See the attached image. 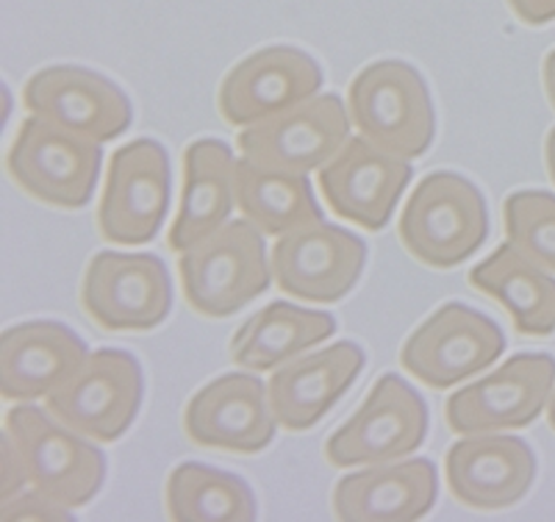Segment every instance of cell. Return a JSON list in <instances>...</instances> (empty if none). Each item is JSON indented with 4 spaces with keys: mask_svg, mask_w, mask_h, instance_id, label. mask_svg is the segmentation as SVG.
Masks as SVG:
<instances>
[{
    "mask_svg": "<svg viewBox=\"0 0 555 522\" xmlns=\"http://www.w3.org/2000/svg\"><path fill=\"white\" fill-rule=\"evenodd\" d=\"M183 297L197 315L225 320L272 283L264 233L250 220H231L178 256Z\"/></svg>",
    "mask_w": 555,
    "mask_h": 522,
    "instance_id": "6da1fadb",
    "label": "cell"
},
{
    "mask_svg": "<svg viewBox=\"0 0 555 522\" xmlns=\"http://www.w3.org/2000/svg\"><path fill=\"white\" fill-rule=\"evenodd\" d=\"M398 233L416 262L450 270L475 256L489 237L486 198L459 173H430L411 192Z\"/></svg>",
    "mask_w": 555,
    "mask_h": 522,
    "instance_id": "7a4b0ae2",
    "label": "cell"
},
{
    "mask_svg": "<svg viewBox=\"0 0 555 522\" xmlns=\"http://www.w3.org/2000/svg\"><path fill=\"white\" fill-rule=\"evenodd\" d=\"M350 120L361 137L400 158L425 156L436 137V112L423 73L400 59L366 64L347 89Z\"/></svg>",
    "mask_w": 555,
    "mask_h": 522,
    "instance_id": "3957f363",
    "label": "cell"
},
{
    "mask_svg": "<svg viewBox=\"0 0 555 522\" xmlns=\"http://www.w3.org/2000/svg\"><path fill=\"white\" fill-rule=\"evenodd\" d=\"M12 434L26 467L28 484L67 509L92 504L106 481V456L89 436L78 434L34 403L23 400L7 411Z\"/></svg>",
    "mask_w": 555,
    "mask_h": 522,
    "instance_id": "277c9868",
    "label": "cell"
},
{
    "mask_svg": "<svg viewBox=\"0 0 555 522\" xmlns=\"http://www.w3.org/2000/svg\"><path fill=\"white\" fill-rule=\"evenodd\" d=\"M103 151L98 142L28 117L7 153V170L26 195L56 208H83L95 195Z\"/></svg>",
    "mask_w": 555,
    "mask_h": 522,
    "instance_id": "5b68a950",
    "label": "cell"
},
{
    "mask_svg": "<svg viewBox=\"0 0 555 522\" xmlns=\"http://www.w3.org/2000/svg\"><path fill=\"white\" fill-rule=\"evenodd\" d=\"M428 434V403L405 381L386 372L359 409L325 442L334 467H370L400 461L420 450Z\"/></svg>",
    "mask_w": 555,
    "mask_h": 522,
    "instance_id": "8992f818",
    "label": "cell"
},
{
    "mask_svg": "<svg viewBox=\"0 0 555 522\" xmlns=\"http://www.w3.org/2000/svg\"><path fill=\"white\" fill-rule=\"evenodd\" d=\"M145 397V375L137 356L117 347H101L87 356L81 370L44 397L56 420L95 442H117Z\"/></svg>",
    "mask_w": 555,
    "mask_h": 522,
    "instance_id": "52a82bcc",
    "label": "cell"
},
{
    "mask_svg": "<svg viewBox=\"0 0 555 522\" xmlns=\"http://www.w3.org/2000/svg\"><path fill=\"white\" fill-rule=\"evenodd\" d=\"M170 156L156 139H133L108 158L106 187L98 208L101 237L114 245L156 240L170 208Z\"/></svg>",
    "mask_w": 555,
    "mask_h": 522,
    "instance_id": "ba28073f",
    "label": "cell"
},
{
    "mask_svg": "<svg viewBox=\"0 0 555 522\" xmlns=\"http://www.w3.org/2000/svg\"><path fill=\"white\" fill-rule=\"evenodd\" d=\"M503 351L505 334L492 317L464 303H444L405 340L400 365L430 390H453L492 367Z\"/></svg>",
    "mask_w": 555,
    "mask_h": 522,
    "instance_id": "9c48e42d",
    "label": "cell"
},
{
    "mask_svg": "<svg viewBox=\"0 0 555 522\" xmlns=\"http://www.w3.org/2000/svg\"><path fill=\"white\" fill-rule=\"evenodd\" d=\"M350 109L336 92H317L309 101L242 128V158L267 170L311 173L328 164L350 139Z\"/></svg>",
    "mask_w": 555,
    "mask_h": 522,
    "instance_id": "30bf717a",
    "label": "cell"
},
{
    "mask_svg": "<svg viewBox=\"0 0 555 522\" xmlns=\"http://www.w3.org/2000/svg\"><path fill=\"white\" fill-rule=\"evenodd\" d=\"M81 306L106 331H153L172 311V281L156 253L101 251L89 258Z\"/></svg>",
    "mask_w": 555,
    "mask_h": 522,
    "instance_id": "8fae6325",
    "label": "cell"
},
{
    "mask_svg": "<svg viewBox=\"0 0 555 522\" xmlns=\"http://www.w3.org/2000/svg\"><path fill=\"white\" fill-rule=\"evenodd\" d=\"M555 384V359L547 353H517L492 375L455 390L444 403V420L455 434L517 431L547 406Z\"/></svg>",
    "mask_w": 555,
    "mask_h": 522,
    "instance_id": "7c38bea8",
    "label": "cell"
},
{
    "mask_svg": "<svg viewBox=\"0 0 555 522\" xmlns=\"http://www.w3.org/2000/svg\"><path fill=\"white\" fill-rule=\"evenodd\" d=\"M28 114L51 126L106 145L131 128L128 94L112 78L78 64H53L34 73L23 87Z\"/></svg>",
    "mask_w": 555,
    "mask_h": 522,
    "instance_id": "4fadbf2b",
    "label": "cell"
},
{
    "mask_svg": "<svg viewBox=\"0 0 555 522\" xmlns=\"http://www.w3.org/2000/svg\"><path fill=\"white\" fill-rule=\"evenodd\" d=\"M366 242L331 222H314L278 237L270 253L272 281L284 295L309 303H339L359 283Z\"/></svg>",
    "mask_w": 555,
    "mask_h": 522,
    "instance_id": "5bb4252c",
    "label": "cell"
},
{
    "mask_svg": "<svg viewBox=\"0 0 555 522\" xmlns=\"http://www.w3.org/2000/svg\"><path fill=\"white\" fill-rule=\"evenodd\" d=\"M411 176L409 158L391 156L366 137H350L328 164H322L317 183L336 217L378 233L395 215Z\"/></svg>",
    "mask_w": 555,
    "mask_h": 522,
    "instance_id": "9a60e30c",
    "label": "cell"
},
{
    "mask_svg": "<svg viewBox=\"0 0 555 522\" xmlns=\"http://www.w3.org/2000/svg\"><path fill=\"white\" fill-rule=\"evenodd\" d=\"M322 81L314 56L292 44H270L228 69L217 109L228 126L245 128L314 98Z\"/></svg>",
    "mask_w": 555,
    "mask_h": 522,
    "instance_id": "2e32d148",
    "label": "cell"
},
{
    "mask_svg": "<svg viewBox=\"0 0 555 522\" xmlns=\"http://www.w3.org/2000/svg\"><path fill=\"white\" fill-rule=\"evenodd\" d=\"M267 384L250 372H228L201 386L183 411V431L208 450L253 456L275 440Z\"/></svg>",
    "mask_w": 555,
    "mask_h": 522,
    "instance_id": "e0dca14e",
    "label": "cell"
},
{
    "mask_svg": "<svg viewBox=\"0 0 555 522\" xmlns=\"http://www.w3.org/2000/svg\"><path fill=\"white\" fill-rule=\"evenodd\" d=\"M448 486L459 504L498 511L519 504L537 479V456L522 436L467 434L444 456Z\"/></svg>",
    "mask_w": 555,
    "mask_h": 522,
    "instance_id": "ac0fdd59",
    "label": "cell"
},
{
    "mask_svg": "<svg viewBox=\"0 0 555 522\" xmlns=\"http://www.w3.org/2000/svg\"><path fill=\"white\" fill-rule=\"evenodd\" d=\"M364 365L366 356L361 345L339 342L275 367L267 392L278 425L292 434L314 429L356 384Z\"/></svg>",
    "mask_w": 555,
    "mask_h": 522,
    "instance_id": "d6986e66",
    "label": "cell"
},
{
    "mask_svg": "<svg viewBox=\"0 0 555 522\" xmlns=\"http://www.w3.org/2000/svg\"><path fill=\"white\" fill-rule=\"evenodd\" d=\"M87 342L56 320L20 322L0 336V395L7 400H37L81 370Z\"/></svg>",
    "mask_w": 555,
    "mask_h": 522,
    "instance_id": "ffe728a7",
    "label": "cell"
},
{
    "mask_svg": "<svg viewBox=\"0 0 555 522\" xmlns=\"http://www.w3.org/2000/svg\"><path fill=\"white\" fill-rule=\"evenodd\" d=\"M439 475L430 459L370 464L334 486V514L345 522H411L436 506Z\"/></svg>",
    "mask_w": 555,
    "mask_h": 522,
    "instance_id": "44dd1931",
    "label": "cell"
},
{
    "mask_svg": "<svg viewBox=\"0 0 555 522\" xmlns=\"http://www.w3.org/2000/svg\"><path fill=\"white\" fill-rule=\"evenodd\" d=\"M236 206V158L222 139H197L183 151L181 206L167 247L183 253L222 228Z\"/></svg>",
    "mask_w": 555,
    "mask_h": 522,
    "instance_id": "7402d4cb",
    "label": "cell"
},
{
    "mask_svg": "<svg viewBox=\"0 0 555 522\" xmlns=\"http://www.w3.org/2000/svg\"><path fill=\"white\" fill-rule=\"evenodd\" d=\"M469 287L498 301L522 336L555 334V278L512 242L469 270Z\"/></svg>",
    "mask_w": 555,
    "mask_h": 522,
    "instance_id": "603a6c76",
    "label": "cell"
},
{
    "mask_svg": "<svg viewBox=\"0 0 555 522\" xmlns=\"http://www.w3.org/2000/svg\"><path fill=\"white\" fill-rule=\"evenodd\" d=\"M334 334L336 320L328 311L275 301L242 322L231 340V359L245 370L267 372L304 356Z\"/></svg>",
    "mask_w": 555,
    "mask_h": 522,
    "instance_id": "cb8c5ba5",
    "label": "cell"
},
{
    "mask_svg": "<svg viewBox=\"0 0 555 522\" xmlns=\"http://www.w3.org/2000/svg\"><path fill=\"white\" fill-rule=\"evenodd\" d=\"M236 208L264 237H284L322 222V208L304 173L267 170L250 158L236 162Z\"/></svg>",
    "mask_w": 555,
    "mask_h": 522,
    "instance_id": "d4e9b609",
    "label": "cell"
},
{
    "mask_svg": "<svg viewBox=\"0 0 555 522\" xmlns=\"http://www.w3.org/2000/svg\"><path fill=\"white\" fill-rule=\"evenodd\" d=\"M167 514L172 522H250L259 509L245 479L201 461H183L167 479Z\"/></svg>",
    "mask_w": 555,
    "mask_h": 522,
    "instance_id": "484cf974",
    "label": "cell"
},
{
    "mask_svg": "<svg viewBox=\"0 0 555 522\" xmlns=\"http://www.w3.org/2000/svg\"><path fill=\"white\" fill-rule=\"evenodd\" d=\"M505 240L519 253L555 272V195L542 189H522L503 203Z\"/></svg>",
    "mask_w": 555,
    "mask_h": 522,
    "instance_id": "4316f807",
    "label": "cell"
},
{
    "mask_svg": "<svg viewBox=\"0 0 555 522\" xmlns=\"http://www.w3.org/2000/svg\"><path fill=\"white\" fill-rule=\"evenodd\" d=\"M73 509L56 504L53 497L42 495V492H26V495H17L12 500L3 504V520H69Z\"/></svg>",
    "mask_w": 555,
    "mask_h": 522,
    "instance_id": "83f0119b",
    "label": "cell"
},
{
    "mask_svg": "<svg viewBox=\"0 0 555 522\" xmlns=\"http://www.w3.org/2000/svg\"><path fill=\"white\" fill-rule=\"evenodd\" d=\"M28 484L26 467H23V459H20V450L14 445L12 434H3V504L12 500V497L20 495V489Z\"/></svg>",
    "mask_w": 555,
    "mask_h": 522,
    "instance_id": "f1b7e54d",
    "label": "cell"
},
{
    "mask_svg": "<svg viewBox=\"0 0 555 522\" xmlns=\"http://www.w3.org/2000/svg\"><path fill=\"white\" fill-rule=\"evenodd\" d=\"M508 7L525 26H544L555 20V0H508Z\"/></svg>",
    "mask_w": 555,
    "mask_h": 522,
    "instance_id": "f546056e",
    "label": "cell"
},
{
    "mask_svg": "<svg viewBox=\"0 0 555 522\" xmlns=\"http://www.w3.org/2000/svg\"><path fill=\"white\" fill-rule=\"evenodd\" d=\"M542 81H544V92H547L550 106L555 109V48L544 56L542 64Z\"/></svg>",
    "mask_w": 555,
    "mask_h": 522,
    "instance_id": "4dcf8cb0",
    "label": "cell"
},
{
    "mask_svg": "<svg viewBox=\"0 0 555 522\" xmlns=\"http://www.w3.org/2000/svg\"><path fill=\"white\" fill-rule=\"evenodd\" d=\"M544 162H547V173L555 183V126L550 128L547 142H544Z\"/></svg>",
    "mask_w": 555,
    "mask_h": 522,
    "instance_id": "1f68e13d",
    "label": "cell"
},
{
    "mask_svg": "<svg viewBox=\"0 0 555 522\" xmlns=\"http://www.w3.org/2000/svg\"><path fill=\"white\" fill-rule=\"evenodd\" d=\"M547 422H550V429L555 431V386H553V397H550V406H547Z\"/></svg>",
    "mask_w": 555,
    "mask_h": 522,
    "instance_id": "d6a6232c",
    "label": "cell"
}]
</instances>
